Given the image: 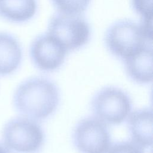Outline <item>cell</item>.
I'll use <instances>...</instances> for the list:
<instances>
[{"label": "cell", "mask_w": 153, "mask_h": 153, "mask_svg": "<svg viewBox=\"0 0 153 153\" xmlns=\"http://www.w3.org/2000/svg\"><path fill=\"white\" fill-rule=\"evenodd\" d=\"M107 153H143V151L140 146L132 141H122L111 145Z\"/></svg>", "instance_id": "4fadbf2b"}, {"label": "cell", "mask_w": 153, "mask_h": 153, "mask_svg": "<svg viewBox=\"0 0 153 153\" xmlns=\"http://www.w3.org/2000/svg\"><path fill=\"white\" fill-rule=\"evenodd\" d=\"M16 111L23 117L42 120L51 116L60 102V92L51 80L32 77L22 82L13 98Z\"/></svg>", "instance_id": "6da1fadb"}, {"label": "cell", "mask_w": 153, "mask_h": 153, "mask_svg": "<svg viewBox=\"0 0 153 153\" xmlns=\"http://www.w3.org/2000/svg\"><path fill=\"white\" fill-rule=\"evenodd\" d=\"M48 30V33L59 41L67 51L83 47L90 36V26L81 15L57 13L50 19Z\"/></svg>", "instance_id": "5b68a950"}, {"label": "cell", "mask_w": 153, "mask_h": 153, "mask_svg": "<svg viewBox=\"0 0 153 153\" xmlns=\"http://www.w3.org/2000/svg\"><path fill=\"white\" fill-rule=\"evenodd\" d=\"M135 11L142 19H152V0H131Z\"/></svg>", "instance_id": "5bb4252c"}, {"label": "cell", "mask_w": 153, "mask_h": 153, "mask_svg": "<svg viewBox=\"0 0 153 153\" xmlns=\"http://www.w3.org/2000/svg\"><path fill=\"white\" fill-rule=\"evenodd\" d=\"M73 142L80 153H107L111 138L106 124L89 117L81 120L75 127Z\"/></svg>", "instance_id": "8992f818"}, {"label": "cell", "mask_w": 153, "mask_h": 153, "mask_svg": "<svg viewBox=\"0 0 153 153\" xmlns=\"http://www.w3.org/2000/svg\"><path fill=\"white\" fill-rule=\"evenodd\" d=\"M128 77L138 84H148L152 80V46H148L123 60Z\"/></svg>", "instance_id": "9c48e42d"}, {"label": "cell", "mask_w": 153, "mask_h": 153, "mask_svg": "<svg viewBox=\"0 0 153 153\" xmlns=\"http://www.w3.org/2000/svg\"><path fill=\"white\" fill-rule=\"evenodd\" d=\"M90 0H52L60 13L69 15H81L87 9Z\"/></svg>", "instance_id": "7c38bea8"}, {"label": "cell", "mask_w": 153, "mask_h": 153, "mask_svg": "<svg viewBox=\"0 0 153 153\" xmlns=\"http://www.w3.org/2000/svg\"><path fill=\"white\" fill-rule=\"evenodd\" d=\"M0 153H10L9 151L4 146V145L0 144Z\"/></svg>", "instance_id": "9a60e30c"}, {"label": "cell", "mask_w": 153, "mask_h": 153, "mask_svg": "<svg viewBox=\"0 0 153 153\" xmlns=\"http://www.w3.org/2000/svg\"><path fill=\"white\" fill-rule=\"evenodd\" d=\"M22 59L21 46L13 35L0 32V76L13 73Z\"/></svg>", "instance_id": "30bf717a"}, {"label": "cell", "mask_w": 153, "mask_h": 153, "mask_svg": "<svg viewBox=\"0 0 153 153\" xmlns=\"http://www.w3.org/2000/svg\"><path fill=\"white\" fill-rule=\"evenodd\" d=\"M4 146L16 153H34L39 151L45 140L44 131L35 120L25 117L14 118L4 126Z\"/></svg>", "instance_id": "3957f363"}, {"label": "cell", "mask_w": 153, "mask_h": 153, "mask_svg": "<svg viewBox=\"0 0 153 153\" xmlns=\"http://www.w3.org/2000/svg\"><path fill=\"white\" fill-rule=\"evenodd\" d=\"M67 50L48 33L38 36L31 44L30 56L35 66L44 72H52L63 63Z\"/></svg>", "instance_id": "52a82bcc"}, {"label": "cell", "mask_w": 153, "mask_h": 153, "mask_svg": "<svg viewBox=\"0 0 153 153\" xmlns=\"http://www.w3.org/2000/svg\"><path fill=\"white\" fill-rule=\"evenodd\" d=\"M152 35L140 23L124 20L115 22L109 27L105 42L111 54L124 60L152 45Z\"/></svg>", "instance_id": "7a4b0ae2"}, {"label": "cell", "mask_w": 153, "mask_h": 153, "mask_svg": "<svg viewBox=\"0 0 153 153\" xmlns=\"http://www.w3.org/2000/svg\"><path fill=\"white\" fill-rule=\"evenodd\" d=\"M91 107L95 117L105 124L118 125L131 113L132 102L128 94L121 88L108 86L93 96Z\"/></svg>", "instance_id": "277c9868"}, {"label": "cell", "mask_w": 153, "mask_h": 153, "mask_svg": "<svg viewBox=\"0 0 153 153\" xmlns=\"http://www.w3.org/2000/svg\"><path fill=\"white\" fill-rule=\"evenodd\" d=\"M36 0H0V16L10 22L30 20L36 11Z\"/></svg>", "instance_id": "8fae6325"}, {"label": "cell", "mask_w": 153, "mask_h": 153, "mask_svg": "<svg viewBox=\"0 0 153 153\" xmlns=\"http://www.w3.org/2000/svg\"><path fill=\"white\" fill-rule=\"evenodd\" d=\"M127 118V128L132 142L142 148L151 147L153 127L152 109H137L130 113Z\"/></svg>", "instance_id": "ba28073f"}]
</instances>
